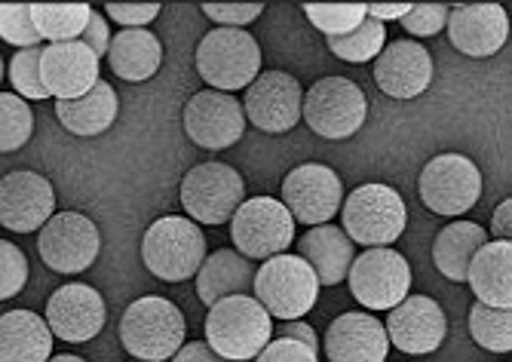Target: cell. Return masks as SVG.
I'll use <instances>...</instances> for the list:
<instances>
[{
    "label": "cell",
    "instance_id": "8",
    "mask_svg": "<svg viewBox=\"0 0 512 362\" xmlns=\"http://www.w3.org/2000/svg\"><path fill=\"white\" fill-rule=\"evenodd\" d=\"M246 200L243 175L218 160L194 166L181 181V206L197 224H227Z\"/></svg>",
    "mask_w": 512,
    "mask_h": 362
},
{
    "label": "cell",
    "instance_id": "9",
    "mask_svg": "<svg viewBox=\"0 0 512 362\" xmlns=\"http://www.w3.org/2000/svg\"><path fill=\"white\" fill-rule=\"evenodd\" d=\"M230 237L243 258L267 261L283 255L295 240V218L273 197L243 200V206L230 218Z\"/></svg>",
    "mask_w": 512,
    "mask_h": 362
},
{
    "label": "cell",
    "instance_id": "41",
    "mask_svg": "<svg viewBox=\"0 0 512 362\" xmlns=\"http://www.w3.org/2000/svg\"><path fill=\"white\" fill-rule=\"evenodd\" d=\"M105 13L123 28H145L160 16V4H105Z\"/></svg>",
    "mask_w": 512,
    "mask_h": 362
},
{
    "label": "cell",
    "instance_id": "11",
    "mask_svg": "<svg viewBox=\"0 0 512 362\" xmlns=\"http://www.w3.org/2000/svg\"><path fill=\"white\" fill-rule=\"evenodd\" d=\"M353 298L368 310H393L408 298L411 264L396 249H365L347 270Z\"/></svg>",
    "mask_w": 512,
    "mask_h": 362
},
{
    "label": "cell",
    "instance_id": "23",
    "mask_svg": "<svg viewBox=\"0 0 512 362\" xmlns=\"http://www.w3.org/2000/svg\"><path fill=\"white\" fill-rule=\"evenodd\" d=\"M298 255L310 264L319 286H338L347 280V270L356 258L353 243L335 224H319L298 240Z\"/></svg>",
    "mask_w": 512,
    "mask_h": 362
},
{
    "label": "cell",
    "instance_id": "29",
    "mask_svg": "<svg viewBox=\"0 0 512 362\" xmlns=\"http://www.w3.org/2000/svg\"><path fill=\"white\" fill-rule=\"evenodd\" d=\"M488 243V231L476 221H454L439 231L433 243V261L442 270V277L454 283H467V270L473 255Z\"/></svg>",
    "mask_w": 512,
    "mask_h": 362
},
{
    "label": "cell",
    "instance_id": "39",
    "mask_svg": "<svg viewBox=\"0 0 512 362\" xmlns=\"http://www.w3.org/2000/svg\"><path fill=\"white\" fill-rule=\"evenodd\" d=\"M200 10L221 28H243L264 13V4H200Z\"/></svg>",
    "mask_w": 512,
    "mask_h": 362
},
{
    "label": "cell",
    "instance_id": "40",
    "mask_svg": "<svg viewBox=\"0 0 512 362\" xmlns=\"http://www.w3.org/2000/svg\"><path fill=\"white\" fill-rule=\"evenodd\" d=\"M255 359H258V362H319V353L307 350V347L298 344V341L276 338V341H270Z\"/></svg>",
    "mask_w": 512,
    "mask_h": 362
},
{
    "label": "cell",
    "instance_id": "14",
    "mask_svg": "<svg viewBox=\"0 0 512 362\" xmlns=\"http://www.w3.org/2000/svg\"><path fill=\"white\" fill-rule=\"evenodd\" d=\"M184 132L188 139L206 151H224L237 145L246 132V114L240 99L218 89H203L194 93L184 105Z\"/></svg>",
    "mask_w": 512,
    "mask_h": 362
},
{
    "label": "cell",
    "instance_id": "44",
    "mask_svg": "<svg viewBox=\"0 0 512 362\" xmlns=\"http://www.w3.org/2000/svg\"><path fill=\"white\" fill-rule=\"evenodd\" d=\"M279 338H289V341H298V344H304L307 350L319 353V338H316L313 326H307V323H298V320L286 323L283 329H279Z\"/></svg>",
    "mask_w": 512,
    "mask_h": 362
},
{
    "label": "cell",
    "instance_id": "46",
    "mask_svg": "<svg viewBox=\"0 0 512 362\" xmlns=\"http://www.w3.org/2000/svg\"><path fill=\"white\" fill-rule=\"evenodd\" d=\"M411 4H365V16L375 19V22H393V19H402L408 13Z\"/></svg>",
    "mask_w": 512,
    "mask_h": 362
},
{
    "label": "cell",
    "instance_id": "21",
    "mask_svg": "<svg viewBox=\"0 0 512 362\" xmlns=\"http://www.w3.org/2000/svg\"><path fill=\"white\" fill-rule=\"evenodd\" d=\"M40 80L46 86V93H50V99L53 96L59 102L80 99L102 80L99 59L92 56L80 40L50 43V47H43V56H40Z\"/></svg>",
    "mask_w": 512,
    "mask_h": 362
},
{
    "label": "cell",
    "instance_id": "33",
    "mask_svg": "<svg viewBox=\"0 0 512 362\" xmlns=\"http://www.w3.org/2000/svg\"><path fill=\"white\" fill-rule=\"evenodd\" d=\"M34 132V114L16 93H0V154L19 151Z\"/></svg>",
    "mask_w": 512,
    "mask_h": 362
},
{
    "label": "cell",
    "instance_id": "12",
    "mask_svg": "<svg viewBox=\"0 0 512 362\" xmlns=\"http://www.w3.org/2000/svg\"><path fill=\"white\" fill-rule=\"evenodd\" d=\"M102 249V234L96 221L80 212H59L40 228L37 252L46 267L56 274H83L86 267L96 264Z\"/></svg>",
    "mask_w": 512,
    "mask_h": 362
},
{
    "label": "cell",
    "instance_id": "32",
    "mask_svg": "<svg viewBox=\"0 0 512 362\" xmlns=\"http://www.w3.org/2000/svg\"><path fill=\"white\" fill-rule=\"evenodd\" d=\"M470 335L479 347L491 353H509L512 350V310L473 304L470 307Z\"/></svg>",
    "mask_w": 512,
    "mask_h": 362
},
{
    "label": "cell",
    "instance_id": "31",
    "mask_svg": "<svg viewBox=\"0 0 512 362\" xmlns=\"http://www.w3.org/2000/svg\"><path fill=\"white\" fill-rule=\"evenodd\" d=\"M325 40H329V50L344 62H371V59H378L381 50L387 47V25L365 16L362 25H356L350 34L325 37Z\"/></svg>",
    "mask_w": 512,
    "mask_h": 362
},
{
    "label": "cell",
    "instance_id": "35",
    "mask_svg": "<svg viewBox=\"0 0 512 362\" xmlns=\"http://www.w3.org/2000/svg\"><path fill=\"white\" fill-rule=\"evenodd\" d=\"M40 56H43V47H28V50H19L10 62V83L19 99H34V102L50 99V93H46V86L40 80Z\"/></svg>",
    "mask_w": 512,
    "mask_h": 362
},
{
    "label": "cell",
    "instance_id": "4",
    "mask_svg": "<svg viewBox=\"0 0 512 362\" xmlns=\"http://www.w3.org/2000/svg\"><path fill=\"white\" fill-rule=\"evenodd\" d=\"M344 218V234L350 243L371 246V249H387L396 243L408 224V206L399 191L390 185H362L341 203Z\"/></svg>",
    "mask_w": 512,
    "mask_h": 362
},
{
    "label": "cell",
    "instance_id": "5",
    "mask_svg": "<svg viewBox=\"0 0 512 362\" xmlns=\"http://www.w3.org/2000/svg\"><path fill=\"white\" fill-rule=\"evenodd\" d=\"M252 298L276 320H301L316 307L319 280L301 255H273L267 258L252 283Z\"/></svg>",
    "mask_w": 512,
    "mask_h": 362
},
{
    "label": "cell",
    "instance_id": "1",
    "mask_svg": "<svg viewBox=\"0 0 512 362\" xmlns=\"http://www.w3.org/2000/svg\"><path fill=\"white\" fill-rule=\"evenodd\" d=\"M273 338V316L252 295H230L209 307L206 344L221 356L246 362L255 359Z\"/></svg>",
    "mask_w": 512,
    "mask_h": 362
},
{
    "label": "cell",
    "instance_id": "30",
    "mask_svg": "<svg viewBox=\"0 0 512 362\" xmlns=\"http://www.w3.org/2000/svg\"><path fill=\"white\" fill-rule=\"evenodd\" d=\"M92 7L89 4H31V19L40 34V40L50 43H68L80 40L83 28L89 25Z\"/></svg>",
    "mask_w": 512,
    "mask_h": 362
},
{
    "label": "cell",
    "instance_id": "42",
    "mask_svg": "<svg viewBox=\"0 0 512 362\" xmlns=\"http://www.w3.org/2000/svg\"><path fill=\"white\" fill-rule=\"evenodd\" d=\"M80 43H83V47H86L92 56H96V59L108 56V47H111V28H108V19H105L102 13L92 10L89 25H86L83 34H80Z\"/></svg>",
    "mask_w": 512,
    "mask_h": 362
},
{
    "label": "cell",
    "instance_id": "2",
    "mask_svg": "<svg viewBox=\"0 0 512 362\" xmlns=\"http://www.w3.org/2000/svg\"><path fill=\"white\" fill-rule=\"evenodd\" d=\"M184 332V313L163 295L135 298L120 320V341L138 362L172 359L184 344Z\"/></svg>",
    "mask_w": 512,
    "mask_h": 362
},
{
    "label": "cell",
    "instance_id": "26",
    "mask_svg": "<svg viewBox=\"0 0 512 362\" xmlns=\"http://www.w3.org/2000/svg\"><path fill=\"white\" fill-rule=\"evenodd\" d=\"M53 356V332L43 316L10 310L0 316V362H46Z\"/></svg>",
    "mask_w": 512,
    "mask_h": 362
},
{
    "label": "cell",
    "instance_id": "38",
    "mask_svg": "<svg viewBox=\"0 0 512 362\" xmlns=\"http://www.w3.org/2000/svg\"><path fill=\"white\" fill-rule=\"evenodd\" d=\"M448 10L451 7H445V4H411L408 13L399 22L414 37H433V34H439L445 28Z\"/></svg>",
    "mask_w": 512,
    "mask_h": 362
},
{
    "label": "cell",
    "instance_id": "37",
    "mask_svg": "<svg viewBox=\"0 0 512 362\" xmlns=\"http://www.w3.org/2000/svg\"><path fill=\"white\" fill-rule=\"evenodd\" d=\"M28 283V258L19 246L0 240V301L16 298Z\"/></svg>",
    "mask_w": 512,
    "mask_h": 362
},
{
    "label": "cell",
    "instance_id": "48",
    "mask_svg": "<svg viewBox=\"0 0 512 362\" xmlns=\"http://www.w3.org/2000/svg\"><path fill=\"white\" fill-rule=\"evenodd\" d=\"M0 80H4V59H0Z\"/></svg>",
    "mask_w": 512,
    "mask_h": 362
},
{
    "label": "cell",
    "instance_id": "22",
    "mask_svg": "<svg viewBox=\"0 0 512 362\" xmlns=\"http://www.w3.org/2000/svg\"><path fill=\"white\" fill-rule=\"evenodd\" d=\"M325 356L329 362H387L390 341L384 323L371 313H341L325 332Z\"/></svg>",
    "mask_w": 512,
    "mask_h": 362
},
{
    "label": "cell",
    "instance_id": "28",
    "mask_svg": "<svg viewBox=\"0 0 512 362\" xmlns=\"http://www.w3.org/2000/svg\"><path fill=\"white\" fill-rule=\"evenodd\" d=\"M117 108L120 105H117V93L111 89V83L99 80L86 96L71 99V102H56V117L62 120L68 132L92 139V135H102L105 129L114 126Z\"/></svg>",
    "mask_w": 512,
    "mask_h": 362
},
{
    "label": "cell",
    "instance_id": "47",
    "mask_svg": "<svg viewBox=\"0 0 512 362\" xmlns=\"http://www.w3.org/2000/svg\"><path fill=\"white\" fill-rule=\"evenodd\" d=\"M46 362H86V359H80V356H71V353H62V356H50Z\"/></svg>",
    "mask_w": 512,
    "mask_h": 362
},
{
    "label": "cell",
    "instance_id": "6",
    "mask_svg": "<svg viewBox=\"0 0 512 362\" xmlns=\"http://www.w3.org/2000/svg\"><path fill=\"white\" fill-rule=\"evenodd\" d=\"M197 71L212 89L234 96L261 74L258 40L243 28H212L197 47Z\"/></svg>",
    "mask_w": 512,
    "mask_h": 362
},
{
    "label": "cell",
    "instance_id": "16",
    "mask_svg": "<svg viewBox=\"0 0 512 362\" xmlns=\"http://www.w3.org/2000/svg\"><path fill=\"white\" fill-rule=\"evenodd\" d=\"M56 191L37 172L19 169L0 178V224L13 234H34L53 218Z\"/></svg>",
    "mask_w": 512,
    "mask_h": 362
},
{
    "label": "cell",
    "instance_id": "3",
    "mask_svg": "<svg viewBox=\"0 0 512 362\" xmlns=\"http://www.w3.org/2000/svg\"><path fill=\"white\" fill-rule=\"evenodd\" d=\"M145 267L163 283H184L197 277V270L206 258V237L200 224L184 215H163L157 218L145 240H142Z\"/></svg>",
    "mask_w": 512,
    "mask_h": 362
},
{
    "label": "cell",
    "instance_id": "15",
    "mask_svg": "<svg viewBox=\"0 0 512 362\" xmlns=\"http://www.w3.org/2000/svg\"><path fill=\"white\" fill-rule=\"evenodd\" d=\"M301 102L304 89L286 71H261L249 86L243 114L261 132H289L301 123Z\"/></svg>",
    "mask_w": 512,
    "mask_h": 362
},
{
    "label": "cell",
    "instance_id": "36",
    "mask_svg": "<svg viewBox=\"0 0 512 362\" xmlns=\"http://www.w3.org/2000/svg\"><path fill=\"white\" fill-rule=\"evenodd\" d=\"M0 37L13 47H40V34L31 19V4H0Z\"/></svg>",
    "mask_w": 512,
    "mask_h": 362
},
{
    "label": "cell",
    "instance_id": "17",
    "mask_svg": "<svg viewBox=\"0 0 512 362\" xmlns=\"http://www.w3.org/2000/svg\"><path fill=\"white\" fill-rule=\"evenodd\" d=\"M105 320V298L86 283H68L46 301V326H50L53 338H62L68 344L92 341L105 329Z\"/></svg>",
    "mask_w": 512,
    "mask_h": 362
},
{
    "label": "cell",
    "instance_id": "49",
    "mask_svg": "<svg viewBox=\"0 0 512 362\" xmlns=\"http://www.w3.org/2000/svg\"><path fill=\"white\" fill-rule=\"evenodd\" d=\"M132 362H138V359H132Z\"/></svg>",
    "mask_w": 512,
    "mask_h": 362
},
{
    "label": "cell",
    "instance_id": "45",
    "mask_svg": "<svg viewBox=\"0 0 512 362\" xmlns=\"http://www.w3.org/2000/svg\"><path fill=\"white\" fill-rule=\"evenodd\" d=\"M509 231H512V200L506 197L497 209H494V218H491V234L497 240H509Z\"/></svg>",
    "mask_w": 512,
    "mask_h": 362
},
{
    "label": "cell",
    "instance_id": "13",
    "mask_svg": "<svg viewBox=\"0 0 512 362\" xmlns=\"http://www.w3.org/2000/svg\"><path fill=\"white\" fill-rule=\"evenodd\" d=\"M283 203L289 215L301 224H319L332 221L341 212L344 203V185L341 175L332 166L322 163H301L283 178Z\"/></svg>",
    "mask_w": 512,
    "mask_h": 362
},
{
    "label": "cell",
    "instance_id": "19",
    "mask_svg": "<svg viewBox=\"0 0 512 362\" xmlns=\"http://www.w3.org/2000/svg\"><path fill=\"white\" fill-rule=\"evenodd\" d=\"M445 31L451 47L463 56L488 59L503 50L509 37V16L500 4H460L448 10Z\"/></svg>",
    "mask_w": 512,
    "mask_h": 362
},
{
    "label": "cell",
    "instance_id": "43",
    "mask_svg": "<svg viewBox=\"0 0 512 362\" xmlns=\"http://www.w3.org/2000/svg\"><path fill=\"white\" fill-rule=\"evenodd\" d=\"M172 362H227V359H221L206 341H188V344L178 347Z\"/></svg>",
    "mask_w": 512,
    "mask_h": 362
},
{
    "label": "cell",
    "instance_id": "25",
    "mask_svg": "<svg viewBox=\"0 0 512 362\" xmlns=\"http://www.w3.org/2000/svg\"><path fill=\"white\" fill-rule=\"evenodd\" d=\"M255 283V267L237 249H218L203 258L197 270V295L206 307L230 295H249Z\"/></svg>",
    "mask_w": 512,
    "mask_h": 362
},
{
    "label": "cell",
    "instance_id": "24",
    "mask_svg": "<svg viewBox=\"0 0 512 362\" xmlns=\"http://www.w3.org/2000/svg\"><path fill=\"white\" fill-rule=\"evenodd\" d=\"M467 283L473 286L479 304L509 310L512 307V243L509 240L485 243L470 261Z\"/></svg>",
    "mask_w": 512,
    "mask_h": 362
},
{
    "label": "cell",
    "instance_id": "10",
    "mask_svg": "<svg viewBox=\"0 0 512 362\" xmlns=\"http://www.w3.org/2000/svg\"><path fill=\"white\" fill-rule=\"evenodd\" d=\"M417 191H421V200L430 212L454 218L479 203L482 172L463 154H439L424 166Z\"/></svg>",
    "mask_w": 512,
    "mask_h": 362
},
{
    "label": "cell",
    "instance_id": "27",
    "mask_svg": "<svg viewBox=\"0 0 512 362\" xmlns=\"http://www.w3.org/2000/svg\"><path fill=\"white\" fill-rule=\"evenodd\" d=\"M108 62L117 77L129 83H145L163 65V43L148 28H123L111 37Z\"/></svg>",
    "mask_w": 512,
    "mask_h": 362
},
{
    "label": "cell",
    "instance_id": "18",
    "mask_svg": "<svg viewBox=\"0 0 512 362\" xmlns=\"http://www.w3.org/2000/svg\"><path fill=\"white\" fill-rule=\"evenodd\" d=\"M387 341L411 356H424L442 347L448 320L445 310L430 295H408L387 316Z\"/></svg>",
    "mask_w": 512,
    "mask_h": 362
},
{
    "label": "cell",
    "instance_id": "7",
    "mask_svg": "<svg viewBox=\"0 0 512 362\" xmlns=\"http://www.w3.org/2000/svg\"><path fill=\"white\" fill-rule=\"evenodd\" d=\"M368 99L350 77H319L301 102V117L322 139H350L365 123Z\"/></svg>",
    "mask_w": 512,
    "mask_h": 362
},
{
    "label": "cell",
    "instance_id": "34",
    "mask_svg": "<svg viewBox=\"0 0 512 362\" xmlns=\"http://www.w3.org/2000/svg\"><path fill=\"white\" fill-rule=\"evenodd\" d=\"M307 19L325 37H344L365 19V4H304Z\"/></svg>",
    "mask_w": 512,
    "mask_h": 362
},
{
    "label": "cell",
    "instance_id": "20",
    "mask_svg": "<svg viewBox=\"0 0 512 362\" xmlns=\"http://www.w3.org/2000/svg\"><path fill=\"white\" fill-rule=\"evenodd\" d=\"M375 83L390 99H417L433 83V56L417 40H393L375 59Z\"/></svg>",
    "mask_w": 512,
    "mask_h": 362
}]
</instances>
